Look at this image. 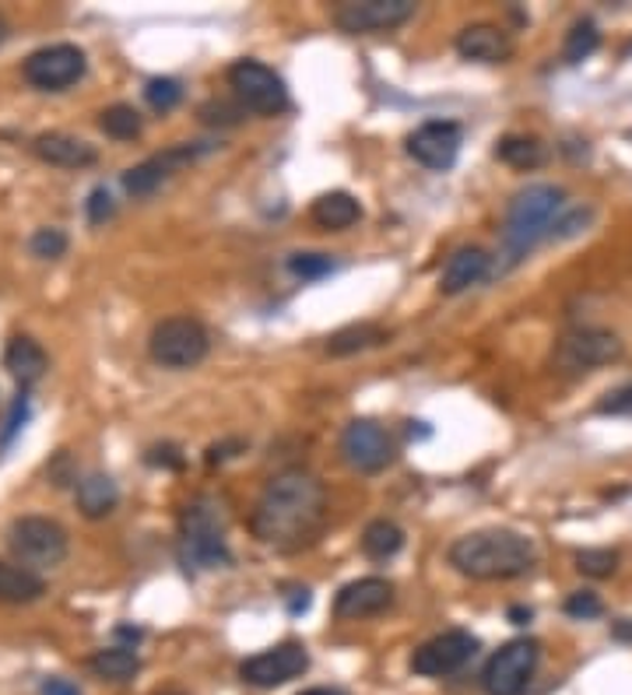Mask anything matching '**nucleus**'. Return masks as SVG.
Segmentation results:
<instances>
[{
    "instance_id": "f257e3e1",
    "label": "nucleus",
    "mask_w": 632,
    "mask_h": 695,
    "mask_svg": "<svg viewBox=\"0 0 632 695\" xmlns=\"http://www.w3.org/2000/svg\"><path fill=\"white\" fill-rule=\"evenodd\" d=\"M327 491L316 474L292 467L268 482L249 513V531L274 552H303L324 534Z\"/></svg>"
},
{
    "instance_id": "f03ea898",
    "label": "nucleus",
    "mask_w": 632,
    "mask_h": 695,
    "mask_svg": "<svg viewBox=\"0 0 632 695\" xmlns=\"http://www.w3.org/2000/svg\"><path fill=\"white\" fill-rule=\"evenodd\" d=\"M450 566L481 583L520 580L538 566V552L517 531H475L450 545Z\"/></svg>"
},
{
    "instance_id": "7ed1b4c3",
    "label": "nucleus",
    "mask_w": 632,
    "mask_h": 695,
    "mask_svg": "<svg viewBox=\"0 0 632 695\" xmlns=\"http://www.w3.org/2000/svg\"><path fill=\"white\" fill-rule=\"evenodd\" d=\"M565 190L555 183H530L510 200L506 225H503V267L510 270L520 260H527V253L538 243L552 240V232L559 225V218L565 215Z\"/></svg>"
},
{
    "instance_id": "20e7f679",
    "label": "nucleus",
    "mask_w": 632,
    "mask_h": 695,
    "mask_svg": "<svg viewBox=\"0 0 632 695\" xmlns=\"http://www.w3.org/2000/svg\"><path fill=\"white\" fill-rule=\"evenodd\" d=\"M229 513L214 496H197L179 517V563L187 569H222L232 563L225 545Z\"/></svg>"
},
{
    "instance_id": "39448f33",
    "label": "nucleus",
    "mask_w": 632,
    "mask_h": 695,
    "mask_svg": "<svg viewBox=\"0 0 632 695\" xmlns=\"http://www.w3.org/2000/svg\"><path fill=\"white\" fill-rule=\"evenodd\" d=\"M8 545L25 569H54L68 558V531L57 520L22 517L11 523Z\"/></svg>"
},
{
    "instance_id": "423d86ee",
    "label": "nucleus",
    "mask_w": 632,
    "mask_h": 695,
    "mask_svg": "<svg viewBox=\"0 0 632 695\" xmlns=\"http://www.w3.org/2000/svg\"><path fill=\"white\" fill-rule=\"evenodd\" d=\"M152 359L165 369H194L208 359L211 337L201 320L194 316H169L152 331Z\"/></svg>"
},
{
    "instance_id": "0eeeda50",
    "label": "nucleus",
    "mask_w": 632,
    "mask_h": 695,
    "mask_svg": "<svg viewBox=\"0 0 632 695\" xmlns=\"http://www.w3.org/2000/svg\"><path fill=\"white\" fill-rule=\"evenodd\" d=\"M229 84L236 92L239 106L260 116H281L289 109V89L268 63L260 60H239L229 67Z\"/></svg>"
},
{
    "instance_id": "6e6552de",
    "label": "nucleus",
    "mask_w": 632,
    "mask_h": 695,
    "mask_svg": "<svg viewBox=\"0 0 632 695\" xmlns=\"http://www.w3.org/2000/svg\"><path fill=\"white\" fill-rule=\"evenodd\" d=\"M538 657L541 647L535 639H513L489 657L485 671H481V685L489 695H524L538 671Z\"/></svg>"
},
{
    "instance_id": "1a4fd4ad",
    "label": "nucleus",
    "mask_w": 632,
    "mask_h": 695,
    "mask_svg": "<svg viewBox=\"0 0 632 695\" xmlns=\"http://www.w3.org/2000/svg\"><path fill=\"white\" fill-rule=\"evenodd\" d=\"M622 359V341L619 334L597 331V327H580L562 334V341L555 345L552 362L559 372H590L597 366H611Z\"/></svg>"
},
{
    "instance_id": "9d476101",
    "label": "nucleus",
    "mask_w": 632,
    "mask_h": 695,
    "mask_svg": "<svg viewBox=\"0 0 632 695\" xmlns=\"http://www.w3.org/2000/svg\"><path fill=\"white\" fill-rule=\"evenodd\" d=\"M414 14V0H344L335 8V25L344 36H373L405 25Z\"/></svg>"
},
{
    "instance_id": "9b49d317",
    "label": "nucleus",
    "mask_w": 632,
    "mask_h": 695,
    "mask_svg": "<svg viewBox=\"0 0 632 695\" xmlns=\"http://www.w3.org/2000/svg\"><path fill=\"white\" fill-rule=\"evenodd\" d=\"M341 456L348 467H355L359 474H376L387 464H394V439L384 426H376L373 418H355L348 421V429L341 432Z\"/></svg>"
},
{
    "instance_id": "f8f14e48",
    "label": "nucleus",
    "mask_w": 632,
    "mask_h": 695,
    "mask_svg": "<svg viewBox=\"0 0 632 695\" xmlns=\"http://www.w3.org/2000/svg\"><path fill=\"white\" fill-rule=\"evenodd\" d=\"M309 668V653L303 642H278V647L264 650L239 664V677L254 688H278L303 677Z\"/></svg>"
},
{
    "instance_id": "ddd939ff",
    "label": "nucleus",
    "mask_w": 632,
    "mask_h": 695,
    "mask_svg": "<svg viewBox=\"0 0 632 695\" xmlns=\"http://www.w3.org/2000/svg\"><path fill=\"white\" fill-rule=\"evenodd\" d=\"M85 67H89V60L78 46L54 43V46L36 49V54L25 60V78H28V84H36L43 92H63V89H71L74 81L85 78Z\"/></svg>"
},
{
    "instance_id": "4468645a",
    "label": "nucleus",
    "mask_w": 632,
    "mask_h": 695,
    "mask_svg": "<svg viewBox=\"0 0 632 695\" xmlns=\"http://www.w3.org/2000/svg\"><path fill=\"white\" fill-rule=\"evenodd\" d=\"M475 653H478V636H471L468 629H446L414 650L411 671L422 677H446L460 671Z\"/></svg>"
},
{
    "instance_id": "2eb2a0df",
    "label": "nucleus",
    "mask_w": 632,
    "mask_h": 695,
    "mask_svg": "<svg viewBox=\"0 0 632 695\" xmlns=\"http://www.w3.org/2000/svg\"><path fill=\"white\" fill-rule=\"evenodd\" d=\"M211 144L208 141H194V144H173V148H165L159 151V155H152L148 162L134 165V169H127L124 173V190L127 194H134V197H148V194H155L159 186L169 179L173 173H179V169H187L194 165L201 155H208Z\"/></svg>"
},
{
    "instance_id": "dca6fc26",
    "label": "nucleus",
    "mask_w": 632,
    "mask_h": 695,
    "mask_svg": "<svg viewBox=\"0 0 632 695\" xmlns=\"http://www.w3.org/2000/svg\"><path fill=\"white\" fill-rule=\"evenodd\" d=\"M464 144V130L454 120H429L419 130L408 134V155L414 162H422L425 169H436V173H446Z\"/></svg>"
},
{
    "instance_id": "f3484780",
    "label": "nucleus",
    "mask_w": 632,
    "mask_h": 695,
    "mask_svg": "<svg viewBox=\"0 0 632 695\" xmlns=\"http://www.w3.org/2000/svg\"><path fill=\"white\" fill-rule=\"evenodd\" d=\"M394 604V583L384 580V576H362V580H352L338 590L335 598V615L338 618H370L387 612Z\"/></svg>"
},
{
    "instance_id": "a211bd4d",
    "label": "nucleus",
    "mask_w": 632,
    "mask_h": 695,
    "mask_svg": "<svg viewBox=\"0 0 632 695\" xmlns=\"http://www.w3.org/2000/svg\"><path fill=\"white\" fill-rule=\"evenodd\" d=\"M492 275V257L481 246H460L450 260H446L440 275V292L443 296H460L471 285L485 281Z\"/></svg>"
},
{
    "instance_id": "6ab92c4d",
    "label": "nucleus",
    "mask_w": 632,
    "mask_h": 695,
    "mask_svg": "<svg viewBox=\"0 0 632 695\" xmlns=\"http://www.w3.org/2000/svg\"><path fill=\"white\" fill-rule=\"evenodd\" d=\"M457 54L464 60H478V63H503L513 57V39L499 25L478 22V25L460 28Z\"/></svg>"
},
{
    "instance_id": "aec40b11",
    "label": "nucleus",
    "mask_w": 632,
    "mask_h": 695,
    "mask_svg": "<svg viewBox=\"0 0 632 695\" xmlns=\"http://www.w3.org/2000/svg\"><path fill=\"white\" fill-rule=\"evenodd\" d=\"M36 155L49 165H63V169H85L95 162V148L81 138H71V134H39L36 138Z\"/></svg>"
},
{
    "instance_id": "412c9836",
    "label": "nucleus",
    "mask_w": 632,
    "mask_h": 695,
    "mask_svg": "<svg viewBox=\"0 0 632 695\" xmlns=\"http://www.w3.org/2000/svg\"><path fill=\"white\" fill-rule=\"evenodd\" d=\"M359 218H362L359 200L344 190H330L313 200V222L324 232H344V229H352Z\"/></svg>"
},
{
    "instance_id": "4be33fe9",
    "label": "nucleus",
    "mask_w": 632,
    "mask_h": 695,
    "mask_svg": "<svg viewBox=\"0 0 632 695\" xmlns=\"http://www.w3.org/2000/svg\"><path fill=\"white\" fill-rule=\"evenodd\" d=\"M120 502V488L109 478V474H85L78 482V510L85 513L89 520L109 517Z\"/></svg>"
},
{
    "instance_id": "5701e85b",
    "label": "nucleus",
    "mask_w": 632,
    "mask_h": 695,
    "mask_svg": "<svg viewBox=\"0 0 632 695\" xmlns=\"http://www.w3.org/2000/svg\"><path fill=\"white\" fill-rule=\"evenodd\" d=\"M4 366L11 369V377L19 380L22 386L43 380L46 372V351L39 348V341L32 337H11V345L4 351Z\"/></svg>"
},
{
    "instance_id": "b1692460",
    "label": "nucleus",
    "mask_w": 632,
    "mask_h": 695,
    "mask_svg": "<svg viewBox=\"0 0 632 695\" xmlns=\"http://www.w3.org/2000/svg\"><path fill=\"white\" fill-rule=\"evenodd\" d=\"M43 580L25 566H8L0 563V601L4 604H28L43 598Z\"/></svg>"
},
{
    "instance_id": "393cba45",
    "label": "nucleus",
    "mask_w": 632,
    "mask_h": 695,
    "mask_svg": "<svg viewBox=\"0 0 632 695\" xmlns=\"http://www.w3.org/2000/svg\"><path fill=\"white\" fill-rule=\"evenodd\" d=\"M384 341H387V331L379 327V324H352V327H344L338 334H330L327 351L335 355V359H344V355L376 348V345H384Z\"/></svg>"
},
{
    "instance_id": "a878e982",
    "label": "nucleus",
    "mask_w": 632,
    "mask_h": 695,
    "mask_svg": "<svg viewBox=\"0 0 632 695\" xmlns=\"http://www.w3.org/2000/svg\"><path fill=\"white\" fill-rule=\"evenodd\" d=\"M405 548V531L397 528L394 520H373L370 528L362 531V552L376 558V563H387L397 552Z\"/></svg>"
},
{
    "instance_id": "bb28decb",
    "label": "nucleus",
    "mask_w": 632,
    "mask_h": 695,
    "mask_svg": "<svg viewBox=\"0 0 632 695\" xmlns=\"http://www.w3.org/2000/svg\"><path fill=\"white\" fill-rule=\"evenodd\" d=\"M89 668L98 677H106V682H130V677L141 671V660L130 647H109V650H98L89 660Z\"/></svg>"
},
{
    "instance_id": "cd10ccee",
    "label": "nucleus",
    "mask_w": 632,
    "mask_h": 695,
    "mask_svg": "<svg viewBox=\"0 0 632 695\" xmlns=\"http://www.w3.org/2000/svg\"><path fill=\"white\" fill-rule=\"evenodd\" d=\"M495 159L513 169H538L545 162V144L538 138H527V134H506L495 144Z\"/></svg>"
},
{
    "instance_id": "c85d7f7f",
    "label": "nucleus",
    "mask_w": 632,
    "mask_h": 695,
    "mask_svg": "<svg viewBox=\"0 0 632 695\" xmlns=\"http://www.w3.org/2000/svg\"><path fill=\"white\" fill-rule=\"evenodd\" d=\"M98 127H103L109 138H116V141H134L141 134V113L134 106H127V103H116V106L103 109V116H98Z\"/></svg>"
},
{
    "instance_id": "c756f323",
    "label": "nucleus",
    "mask_w": 632,
    "mask_h": 695,
    "mask_svg": "<svg viewBox=\"0 0 632 695\" xmlns=\"http://www.w3.org/2000/svg\"><path fill=\"white\" fill-rule=\"evenodd\" d=\"M597 46H601V32H597V25L590 19H584L570 28V36H565V46H562V57H565V63H584Z\"/></svg>"
},
{
    "instance_id": "7c9ffc66",
    "label": "nucleus",
    "mask_w": 632,
    "mask_h": 695,
    "mask_svg": "<svg viewBox=\"0 0 632 695\" xmlns=\"http://www.w3.org/2000/svg\"><path fill=\"white\" fill-rule=\"evenodd\" d=\"M576 569L590 576V580H608L619 569V552L615 548H584L576 552Z\"/></svg>"
},
{
    "instance_id": "2f4dec72",
    "label": "nucleus",
    "mask_w": 632,
    "mask_h": 695,
    "mask_svg": "<svg viewBox=\"0 0 632 695\" xmlns=\"http://www.w3.org/2000/svg\"><path fill=\"white\" fill-rule=\"evenodd\" d=\"M144 99H148V106H152L155 113H169V109L179 106L183 84L176 78H152L144 84Z\"/></svg>"
},
{
    "instance_id": "473e14b6",
    "label": "nucleus",
    "mask_w": 632,
    "mask_h": 695,
    "mask_svg": "<svg viewBox=\"0 0 632 695\" xmlns=\"http://www.w3.org/2000/svg\"><path fill=\"white\" fill-rule=\"evenodd\" d=\"M289 270L295 278H324L335 270V260H330L327 253H292Z\"/></svg>"
},
{
    "instance_id": "72a5a7b5",
    "label": "nucleus",
    "mask_w": 632,
    "mask_h": 695,
    "mask_svg": "<svg viewBox=\"0 0 632 695\" xmlns=\"http://www.w3.org/2000/svg\"><path fill=\"white\" fill-rule=\"evenodd\" d=\"M562 607H565V615H570V618H580V622H590V618H597V615L605 612L601 598H597V593H590V590H576V593H570Z\"/></svg>"
},
{
    "instance_id": "f704fd0d",
    "label": "nucleus",
    "mask_w": 632,
    "mask_h": 695,
    "mask_svg": "<svg viewBox=\"0 0 632 695\" xmlns=\"http://www.w3.org/2000/svg\"><path fill=\"white\" fill-rule=\"evenodd\" d=\"M32 253L43 260H57L63 257V250H68V235H63L60 229H39L36 235H32Z\"/></svg>"
},
{
    "instance_id": "c9c22d12",
    "label": "nucleus",
    "mask_w": 632,
    "mask_h": 695,
    "mask_svg": "<svg viewBox=\"0 0 632 695\" xmlns=\"http://www.w3.org/2000/svg\"><path fill=\"white\" fill-rule=\"evenodd\" d=\"M597 415H615V418H632V380L608 390V394L597 401Z\"/></svg>"
},
{
    "instance_id": "e433bc0d",
    "label": "nucleus",
    "mask_w": 632,
    "mask_h": 695,
    "mask_svg": "<svg viewBox=\"0 0 632 695\" xmlns=\"http://www.w3.org/2000/svg\"><path fill=\"white\" fill-rule=\"evenodd\" d=\"M590 222H594L590 208H565V215L559 218V225L552 232V240H573V235H580Z\"/></svg>"
},
{
    "instance_id": "4c0bfd02",
    "label": "nucleus",
    "mask_w": 632,
    "mask_h": 695,
    "mask_svg": "<svg viewBox=\"0 0 632 695\" xmlns=\"http://www.w3.org/2000/svg\"><path fill=\"white\" fill-rule=\"evenodd\" d=\"M85 208H89V222H92V225H103L106 218H113V197H109L106 186H95Z\"/></svg>"
},
{
    "instance_id": "58836bf2",
    "label": "nucleus",
    "mask_w": 632,
    "mask_h": 695,
    "mask_svg": "<svg viewBox=\"0 0 632 695\" xmlns=\"http://www.w3.org/2000/svg\"><path fill=\"white\" fill-rule=\"evenodd\" d=\"M148 464H155V467H183V456L176 447H155L152 453H148Z\"/></svg>"
},
{
    "instance_id": "ea45409f",
    "label": "nucleus",
    "mask_w": 632,
    "mask_h": 695,
    "mask_svg": "<svg viewBox=\"0 0 632 695\" xmlns=\"http://www.w3.org/2000/svg\"><path fill=\"white\" fill-rule=\"evenodd\" d=\"M236 450H243L239 439H232V443H222V447H211L208 464H222V461H229V456H236Z\"/></svg>"
},
{
    "instance_id": "a19ab883",
    "label": "nucleus",
    "mask_w": 632,
    "mask_h": 695,
    "mask_svg": "<svg viewBox=\"0 0 632 695\" xmlns=\"http://www.w3.org/2000/svg\"><path fill=\"white\" fill-rule=\"evenodd\" d=\"M43 695H81V692H78V685L68 682V677H49L43 685Z\"/></svg>"
},
{
    "instance_id": "79ce46f5",
    "label": "nucleus",
    "mask_w": 632,
    "mask_h": 695,
    "mask_svg": "<svg viewBox=\"0 0 632 695\" xmlns=\"http://www.w3.org/2000/svg\"><path fill=\"white\" fill-rule=\"evenodd\" d=\"M309 607V590L306 587H292V598H289V612L292 615H303Z\"/></svg>"
},
{
    "instance_id": "37998d69",
    "label": "nucleus",
    "mask_w": 632,
    "mask_h": 695,
    "mask_svg": "<svg viewBox=\"0 0 632 695\" xmlns=\"http://www.w3.org/2000/svg\"><path fill=\"white\" fill-rule=\"evenodd\" d=\"M510 618H513V625H527L530 622V607H510Z\"/></svg>"
},
{
    "instance_id": "c03bdc74",
    "label": "nucleus",
    "mask_w": 632,
    "mask_h": 695,
    "mask_svg": "<svg viewBox=\"0 0 632 695\" xmlns=\"http://www.w3.org/2000/svg\"><path fill=\"white\" fill-rule=\"evenodd\" d=\"M615 639H625V642H632V622H619V625H615Z\"/></svg>"
},
{
    "instance_id": "a18cd8bd",
    "label": "nucleus",
    "mask_w": 632,
    "mask_h": 695,
    "mask_svg": "<svg viewBox=\"0 0 632 695\" xmlns=\"http://www.w3.org/2000/svg\"><path fill=\"white\" fill-rule=\"evenodd\" d=\"M299 695H344L338 688H309V692H299Z\"/></svg>"
},
{
    "instance_id": "49530a36",
    "label": "nucleus",
    "mask_w": 632,
    "mask_h": 695,
    "mask_svg": "<svg viewBox=\"0 0 632 695\" xmlns=\"http://www.w3.org/2000/svg\"><path fill=\"white\" fill-rule=\"evenodd\" d=\"M120 636H127V639H141V629H127V625H120V629H116Z\"/></svg>"
},
{
    "instance_id": "de8ad7c7",
    "label": "nucleus",
    "mask_w": 632,
    "mask_h": 695,
    "mask_svg": "<svg viewBox=\"0 0 632 695\" xmlns=\"http://www.w3.org/2000/svg\"><path fill=\"white\" fill-rule=\"evenodd\" d=\"M155 695H183V692H176V688H165V692H155Z\"/></svg>"
},
{
    "instance_id": "09e8293b",
    "label": "nucleus",
    "mask_w": 632,
    "mask_h": 695,
    "mask_svg": "<svg viewBox=\"0 0 632 695\" xmlns=\"http://www.w3.org/2000/svg\"><path fill=\"white\" fill-rule=\"evenodd\" d=\"M0 28H4V25H0ZM0 36H4V32H0Z\"/></svg>"
}]
</instances>
